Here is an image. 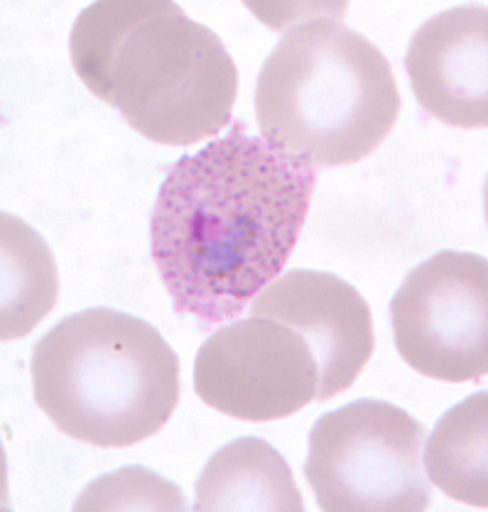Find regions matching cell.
Listing matches in <instances>:
<instances>
[{"mask_svg":"<svg viewBox=\"0 0 488 512\" xmlns=\"http://www.w3.org/2000/svg\"><path fill=\"white\" fill-rule=\"evenodd\" d=\"M317 170L275 152L246 123L180 157L150 219V255L177 314L238 317L285 268L309 214Z\"/></svg>","mask_w":488,"mask_h":512,"instance_id":"1","label":"cell"},{"mask_svg":"<svg viewBox=\"0 0 488 512\" xmlns=\"http://www.w3.org/2000/svg\"><path fill=\"white\" fill-rule=\"evenodd\" d=\"M251 317L283 321L307 341L319 366L314 402L351 388L376 348L371 307L332 272L287 270L251 299Z\"/></svg>","mask_w":488,"mask_h":512,"instance_id":"8","label":"cell"},{"mask_svg":"<svg viewBox=\"0 0 488 512\" xmlns=\"http://www.w3.org/2000/svg\"><path fill=\"white\" fill-rule=\"evenodd\" d=\"M430 483L459 503L488 508V392H474L437 422L427 444Z\"/></svg>","mask_w":488,"mask_h":512,"instance_id":"12","label":"cell"},{"mask_svg":"<svg viewBox=\"0 0 488 512\" xmlns=\"http://www.w3.org/2000/svg\"><path fill=\"white\" fill-rule=\"evenodd\" d=\"M74 510H187L182 490L143 466H126L91 483Z\"/></svg>","mask_w":488,"mask_h":512,"instance_id":"13","label":"cell"},{"mask_svg":"<svg viewBox=\"0 0 488 512\" xmlns=\"http://www.w3.org/2000/svg\"><path fill=\"white\" fill-rule=\"evenodd\" d=\"M57 290L45 238L18 216L0 214V339L30 334L57 304Z\"/></svg>","mask_w":488,"mask_h":512,"instance_id":"11","label":"cell"},{"mask_svg":"<svg viewBox=\"0 0 488 512\" xmlns=\"http://www.w3.org/2000/svg\"><path fill=\"white\" fill-rule=\"evenodd\" d=\"M395 348L417 373L469 383L488 373V260L442 250L390 299Z\"/></svg>","mask_w":488,"mask_h":512,"instance_id":"6","label":"cell"},{"mask_svg":"<svg viewBox=\"0 0 488 512\" xmlns=\"http://www.w3.org/2000/svg\"><path fill=\"white\" fill-rule=\"evenodd\" d=\"M194 510L302 512L305 503L283 454L268 441L243 437L211 456L197 481Z\"/></svg>","mask_w":488,"mask_h":512,"instance_id":"10","label":"cell"},{"mask_svg":"<svg viewBox=\"0 0 488 512\" xmlns=\"http://www.w3.org/2000/svg\"><path fill=\"white\" fill-rule=\"evenodd\" d=\"M194 390L233 419L273 422L317 400L319 366L295 329L278 319L248 317L226 324L199 348Z\"/></svg>","mask_w":488,"mask_h":512,"instance_id":"7","label":"cell"},{"mask_svg":"<svg viewBox=\"0 0 488 512\" xmlns=\"http://www.w3.org/2000/svg\"><path fill=\"white\" fill-rule=\"evenodd\" d=\"M417 101L454 128L488 125V10L449 8L417 27L405 52Z\"/></svg>","mask_w":488,"mask_h":512,"instance_id":"9","label":"cell"},{"mask_svg":"<svg viewBox=\"0 0 488 512\" xmlns=\"http://www.w3.org/2000/svg\"><path fill=\"white\" fill-rule=\"evenodd\" d=\"M256 116L265 143L287 160L309 170L341 167L388 138L400 94L386 54L368 37L336 15H309L265 59Z\"/></svg>","mask_w":488,"mask_h":512,"instance_id":"3","label":"cell"},{"mask_svg":"<svg viewBox=\"0 0 488 512\" xmlns=\"http://www.w3.org/2000/svg\"><path fill=\"white\" fill-rule=\"evenodd\" d=\"M32 388L37 407L67 437L133 446L170 422L180 402V358L148 321L91 307L37 341Z\"/></svg>","mask_w":488,"mask_h":512,"instance_id":"4","label":"cell"},{"mask_svg":"<svg viewBox=\"0 0 488 512\" xmlns=\"http://www.w3.org/2000/svg\"><path fill=\"white\" fill-rule=\"evenodd\" d=\"M425 427L403 407L356 400L327 412L309 432L305 476L324 512H422Z\"/></svg>","mask_w":488,"mask_h":512,"instance_id":"5","label":"cell"},{"mask_svg":"<svg viewBox=\"0 0 488 512\" xmlns=\"http://www.w3.org/2000/svg\"><path fill=\"white\" fill-rule=\"evenodd\" d=\"M74 72L162 145L214 138L231 123L238 69L224 42L177 3H94L69 37Z\"/></svg>","mask_w":488,"mask_h":512,"instance_id":"2","label":"cell"}]
</instances>
